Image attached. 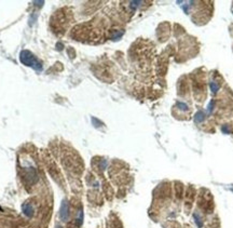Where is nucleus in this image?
Here are the masks:
<instances>
[{
  "mask_svg": "<svg viewBox=\"0 0 233 228\" xmlns=\"http://www.w3.org/2000/svg\"><path fill=\"white\" fill-rule=\"evenodd\" d=\"M205 119V115H204L203 112H199L196 115H195V122H202Z\"/></svg>",
  "mask_w": 233,
  "mask_h": 228,
  "instance_id": "nucleus-5",
  "label": "nucleus"
},
{
  "mask_svg": "<svg viewBox=\"0 0 233 228\" xmlns=\"http://www.w3.org/2000/svg\"><path fill=\"white\" fill-rule=\"evenodd\" d=\"M140 3V1H132L131 2V7L133 8V9H135L137 5Z\"/></svg>",
  "mask_w": 233,
  "mask_h": 228,
  "instance_id": "nucleus-8",
  "label": "nucleus"
},
{
  "mask_svg": "<svg viewBox=\"0 0 233 228\" xmlns=\"http://www.w3.org/2000/svg\"><path fill=\"white\" fill-rule=\"evenodd\" d=\"M19 58H21V62L27 66H30L33 67L35 70H41L42 69V65L41 63L39 62L37 58H35L33 54L30 53L29 51H23L21 52V55H19Z\"/></svg>",
  "mask_w": 233,
  "mask_h": 228,
  "instance_id": "nucleus-1",
  "label": "nucleus"
},
{
  "mask_svg": "<svg viewBox=\"0 0 233 228\" xmlns=\"http://www.w3.org/2000/svg\"><path fill=\"white\" fill-rule=\"evenodd\" d=\"M58 228H61V227H58Z\"/></svg>",
  "mask_w": 233,
  "mask_h": 228,
  "instance_id": "nucleus-10",
  "label": "nucleus"
},
{
  "mask_svg": "<svg viewBox=\"0 0 233 228\" xmlns=\"http://www.w3.org/2000/svg\"><path fill=\"white\" fill-rule=\"evenodd\" d=\"M214 105H215V102H214V101H210V103H209V105H208V112H212V110H213Z\"/></svg>",
  "mask_w": 233,
  "mask_h": 228,
  "instance_id": "nucleus-9",
  "label": "nucleus"
},
{
  "mask_svg": "<svg viewBox=\"0 0 233 228\" xmlns=\"http://www.w3.org/2000/svg\"><path fill=\"white\" fill-rule=\"evenodd\" d=\"M59 216H61V219L66 222L68 219V216H69V205H68V202L66 200H64L62 202V205H61V211H59Z\"/></svg>",
  "mask_w": 233,
  "mask_h": 228,
  "instance_id": "nucleus-3",
  "label": "nucleus"
},
{
  "mask_svg": "<svg viewBox=\"0 0 233 228\" xmlns=\"http://www.w3.org/2000/svg\"><path fill=\"white\" fill-rule=\"evenodd\" d=\"M209 88H210L212 92H213V93H216L217 91H218L219 86H218V84H217L216 82H210V83H209Z\"/></svg>",
  "mask_w": 233,
  "mask_h": 228,
  "instance_id": "nucleus-6",
  "label": "nucleus"
},
{
  "mask_svg": "<svg viewBox=\"0 0 233 228\" xmlns=\"http://www.w3.org/2000/svg\"><path fill=\"white\" fill-rule=\"evenodd\" d=\"M25 179H26V181H28L29 183H33V184L37 181L38 176H37V173H36L34 168L27 166L25 169Z\"/></svg>",
  "mask_w": 233,
  "mask_h": 228,
  "instance_id": "nucleus-2",
  "label": "nucleus"
},
{
  "mask_svg": "<svg viewBox=\"0 0 233 228\" xmlns=\"http://www.w3.org/2000/svg\"><path fill=\"white\" fill-rule=\"evenodd\" d=\"M177 106H179V109H181V110H184V112H187L188 109H189V107H188V105L187 104H184V103H177Z\"/></svg>",
  "mask_w": 233,
  "mask_h": 228,
  "instance_id": "nucleus-7",
  "label": "nucleus"
},
{
  "mask_svg": "<svg viewBox=\"0 0 233 228\" xmlns=\"http://www.w3.org/2000/svg\"><path fill=\"white\" fill-rule=\"evenodd\" d=\"M22 209H23V213H24L26 216H28V217L33 216V214H34V208H33V205L30 203H28V202L24 203L22 205Z\"/></svg>",
  "mask_w": 233,
  "mask_h": 228,
  "instance_id": "nucleus-4",
  "label": "nucleus"
}]
</instances>
